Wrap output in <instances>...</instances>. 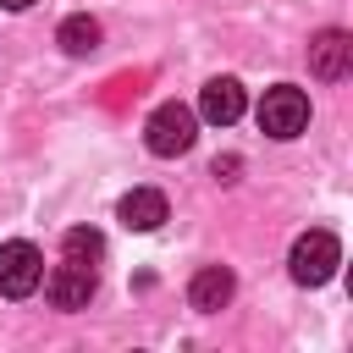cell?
<instances>
[{"mask_svg": "<svg viewBox=\"0 0 353 353\" xmlns=\"http://www.w3.org/2000/svg\"><path fill=\"white\" fill-rule=\"evenodd\" d=\"M66 259H83V265H99L105 259V237L99 232H88V226H77V232H66Z\"/></svg>", "mask_w": 353, "mask_h": 353, "instance_id": "11", "label": "cell"}, {"mask_svg": "<svg viewBox=\"0 0 353 353\" xmlns=\"http://www.w3.org/2000/svg\"><path fill=\"white\" fill-rule=\"evenodd\" d=\"M0 6H6V11H28L33 0H0Z\"/></svg>", "mask_w": 353, "mask_h": 353, "instance_id": "13", "label": "cell"}, {"mask_svg": "<svg viewBox=\"0 0 353 353\" xmlns=\"http://www.w3.org/2000/svg\"><path fill=\"white\" fill-rule=\"evenodd\" d=\"M232 292H237V281H232V270H226V265H199V270H193V281H188V303H193L199 314L226 309V303H232Z\"/></svg>", "mask_w": 353, "mask_h": 353, "instance_id": "8", "label": "cell"}, {"mask_svg": "<svg viewBox=\"0 0 353 353\" xmlns=\"http://www.w3.org/2000/svg\"><path fill=\"white\" fill-rule=\"evenodd\" d=\"M309 72H314L320 83H342V77L353 72V39H347L342 28L314 33V44H309Z\"/></svg>", "mask_w": 353, "mask_h": 353, "instance_id": "6", "label": "cell"}, {"mask_svg": "<svg viewBox=\"0 0 353 353\" xmlns=\"http://www.w3.org/2000/svg\"><path fill=\"white\" fill-rule=\"evenodd\" d=\"M243 105H248V94H243L237 77H210V83L199 88V116L215 121V127H232V121L243 116Z\"/></svg>", "mask_w": 353, "mask_h": 353, "instance_id": "7", "label": "cell"}, {"mask_svg": "<svg viewBox=\"0 0 353 353\" xmlns=\"http://www.w3.org/2000/svg\"><path fill=\"white\" fill-rule=\"evenodd\" d=\"M336 265H342V243L331 237V232H303L298 243H292V254H287V276L298 281V287H325L331 276H336Z\"/></svg>", "mask_w": 353, "mask_h": 353, "instance_id": "2", "label": "cell"}, {"mask_svg": "<svg viewBox=\"0 0 353 353\" xmlns=\"http://www.w3.org/2000/svg\"><path fill=\"white\" fill-rule=\"evenodd\" d=\"M116 221H121L127 232H154V226L165 221V193H160V188H132V193H121Z\"/></svg>", "mask_w": 353, "mask_h": 353, "instance_id": "9", "label": "cell"}, {"mask_svg": "<svg viewBox=\"0 0 353 353\" xmlns=\"http://www.w3.org/2000/svg\"><path fill=\"white\" fill-rule=\"evenodd\" d=\"M55 39H61V50H66V55H94V50H99V22L77 11V17H66V22H61V33H55Z\"/></svg>", "mask_w": 353, "mask_h": 353, "instance_id": "10", "label": "cell"}, {"mask_svg": "<svg viewBox=\"0 0 353 353\" xmlns=\"http://www.w3.org/2000/svg\"><path fill=\"white\" fill-rule=\"evenodd\" d=\"M44 281V254L33 243H0V298H28Z\"/></svg>", "mask_w": 353, "mask_h": 353, "instance_id": "4", "label": "cell"}, {"mask_svg": "<svg viewBox=\"0 0 353 353\" xmlns=\"http://www.w3.org/2000/svg\"><path fill=\"white\" fill-rule=\"evenodd\" d=\"M193 138H199V110H188V105H176V99L154 105L149 121H143V143H149V154H160V160L188 154Z\"/></svg>", "mask_w": 353, "mask_h": 353, "instance_id": "1", "label": "cell"}, {"mask_svg": "<svg viewBox=\"0 0 353 353\" xmlns=\"http://www.w3.org/2000/svg\"><path fill=\"white\" fill-rule=\"evenodd\" d=\"M259 127H265L270 138H298V132L309 127V94L292 88V83L265 88V99H259Z\"/></svg>", "mask_w": 353, "mask_h": 353, "instance_id": "3", "label": "cell"}, {"mask_svg": "<svg viewBox=\"0 0 353 353\" xmlns=\"http://www.w3.org/2000/svg\"><path fill=\"white\" fill-rule=\"evenodd\" d=\"M94 287H99V276H94V265H83V259L55 265V270H50V281H44V292H50V303H55V309H88Z\"/></svg>", "mask_w": 353, "mask_h": 353, "instance_id": "5", "label": "cell"}, {"mask_svg": "<svg viewBox=\"0 0 353 353\" xmlns=\"http://www.w3.org/2000/svg\"><path fill=\"white\" fill-rule=\"evenodd\" d=\"M237 165H243V160L226 154V160H215V176H221V182H237Z\"/></svg>", "mask_w": 353, "mask_h": 353, "instance_id": "12", "label": "cell"}]
</instances>
